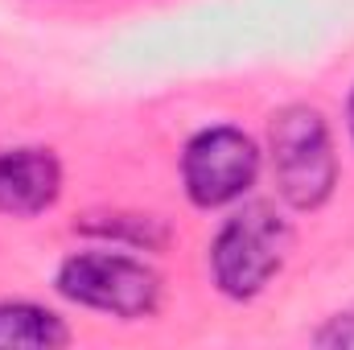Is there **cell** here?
I'll return each mask as SVG.
<instances>
[{"label": "cell", "instance_id": "6da1fadb", "mask_svg": "<svg viewBox=\"0 0 354 350\" xmlns=\"http://www.w3.org/2000/svg\"><path fill=\"white\" fill-rule=\"evenodd\" d=\"M268 140H272V169H276L280 198L297 210H317L338 181V157L322 111L301 103L276 111Z\"/></svg>", "mask_w": 354, "mask_h": 350}, {"label": "cell", "instance_id": "7a4b0ae2", "mask_svg": "<svg viewBox=\"0 0 354 350\" xmlns=\"http://www.w3.org/2000/svg\"><path fill=\"white\" fill-rule=\"evenodd\" d=\"M288 243H292V231L268 202L243 206L239 214H231L223 223V231H218V239L210 248L214 284L235 301L256 297L280 272Z\"/></svg>", "mask_w": 354, "mask_h": 350}, {"label": "cell", "instance_id": "3957f363", "mask_svg": "<svg viewBox=\"0 0 354 350\" xmlns=\"http://www.w3.org/2000/svg\"><path fill=\"white\" fill-rule=\"evenodd\" d=\"M58 293L87 309H103L132 322L157 309L161 280L145 260L120 252H79L58 268Z\"/></svg>", "mask_w": 354, "mask_h": 350}, {"label": "cell", "instance_id": "277c9868", "mask_svg": "<svg viewBox=\"0 0 354 350\" xmlns=\"http://www.w3.org/2000/svg\"><path fill=\"white\" fill-rule=\"evenodd\" d=\"M256 174H260V149L243 128H231V124L198 132L181 157L185 194L194 198V206H206V210L243 198Z\"/></svg>", "mask_w": 354, "mask_h": 350}, {"label": "cell", "instance_id": "5b68a950", "mask_svg": "<svg viewBox=\"0 0 354 350\" xmlns=\"http://www.w3.org/2000/svg\"><path fill=\"white\" fill-rule=\"evenodd\" d=\"M62 169L50 149H4L0 153V210L29 219L54 206Z\"/></svg>", "mask_w": 354, "mask_h": 350}, {"label": "cell", "instance_id": "8992f818", "mask_svg": "<svg viewBox=\"0 0 354 350\" xmlns=\"http://www.w3.org/2000/svg\"><path fill=\"white\" fill-rule=\"evenodd\" d=\"M66 326L58 313L29 305V301H4L0 305V347H66Z\"/></svg>", "mask_w": 354, "mask_h": 350}, {"label": "cell", "instance_id": "52a82bcc", "mask_svg": "<svg viewBox=\"0 0 354 350\" xmlns=\"http://www.w3.org/2000/svg\"><path fill=\"white\" fill-rule=\"evenodd\" d=\"M313 342H317V347H354V313H342V317H334L330 326H322V330L313 334Z\"/></svg>", "mask_w": 354, "mask_h": 350}, {"label": "cell", "instance_id": "ba28073f", "mask_svg": "<svg viewBox=\"0 0 354 350\" xmlns=\"http://www.w3.org/2000/svg\"><path fill=\"white\" fill-rule=\"evenodd\" d=\"M351 136H354V95H351Z\"/></svg>", "mask_w": 354, "mask_h": 350}]
</instances>
